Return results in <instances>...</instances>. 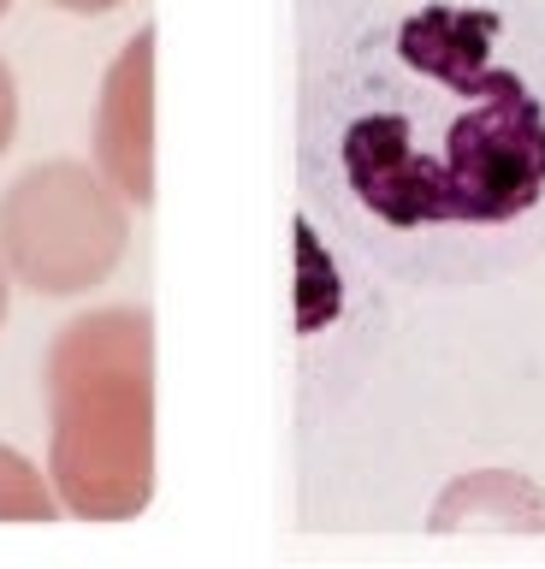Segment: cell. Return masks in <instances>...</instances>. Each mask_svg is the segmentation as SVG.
I'll use <instances>...</instances> for the list:
<instances>
[{
    "label": "cell",
    "mask_w": 545,
    "mask_h": 569,
    "mask_svg": "<svg viewBox=\"0 0 545 569\" xmlns=\"http://www.w3.org/2000/svg\"><path fill=\"white\" fill-rule=\"evenodd\" d=\"M296 178L374 273L463 291L545 256V0H303Z\"/></svg>",
    "instance_id": "cell-1"
},
{
    "label": "cell",
    "mask_w": 545,
    "mask_h": 569,
    "mask_svg": "<svg viewBox=\"0 0 545 569\" xmlns=\"http://www.w3.org/2000/svg\"><path fill=\"white\" fill-rule=\"evenodd\" d=\"M54 475L83 516H131L149 498V320L90 315L54 345Z\"/></svg>",
    "instance_id": "cell-2"
},
{
    "label": "cell",
    "mask_w": 545,
    "mask_h": 569,
    "mask_svg": "<svg viewBox=\"0 0 545 569\" xmlns=\"http://www.w3.org/2000/svg\"><path fill=\"white\" fill-rule=\"evenodd\" d=\"M125 220L78 167H37L0 196V249L42 297L90 291L119 261Z\"/></svg>",
    "instance_id": "cell-3"
},
{
    "label": "cell",
    "mask_w": 545,
    "mask_h": 569,
    "mask_svg": "<svg viewBox=\"0 0 545 569\" xmlns=\"http://www.w3.org/2000/svg\"><path fill=\"white\" fill-rule=\"evenodd\" d=\"M48 516H54V498H48L42 475L0 445V522H48Z\"/></svg>",
    "instance_id": "cell-4"
},
{
    "label": "cell",
    "mask_w": 545,
    "mask_h": 569,
    "mask_svg": "<svg viewBox=\"0 0 545 569\" xmlns=\"http://www.w3.org/2000/svg\"><path fill=\"white\" fill-rule=\"evenodd\" d=\"M12 119H19V101H12V78H7V66H0V149H7V137H12Z\"/></svg>",
    "instance_id": "cell-5"
},
{
    "label": "cell",
    "mask_w": 545,
    "mask_h": 569,
    "mask_svg": "<svg viewBox=\"0 0 545 569\" xmlns=\"http://www.w3.org/2000/svg\"><path fill=\"white\" fill-rule=\"evenodd\" d=\"M60 7H78V12H95V7H113V0H60Z\"/></svg>",
    "instance_id": "cell-6"
},
{
    "label": "cell",
    "mask_w": 545,
    "mask_h": 569,
    "mask_svg": "<svg viewBox=\"0 0 545 569\" xmlns=\"http://www.w3.org/2000/svg\"><path fill=\"white\" fill-rule=\"evenodd\" d=\"M0 315H7V273H0Z\"/></svg>",
    "instance_id": "cell-7"
},
{
    "label": "cell",
    "mask_w": 545,
    "mask_h": 569,
    "mask_svg": "<svg viewBox=\"0 0 545 569\" xmlns=\"http://www.w3.org/2000/svg\"><path fill=\"white\" fill-rule=\"evenodd\" d=\"M0 12H7V0H0Z\"/></svg>",
    "instance_id": "cell-8"
}]
</instances>
